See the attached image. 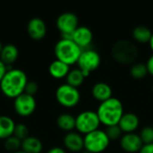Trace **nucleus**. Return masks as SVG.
I'll list each match as a JSON object with an SVG mask.
<instances>
[{"label": "nucleus", "instance_id": "1", "mask_svg": "<svg viewBox=\"0 0 153 153\" xmlns=\"http://www.w3.org/2000/svg\"><path fill=\"white\" fill-rule=\"evenodd\" d=\"M28 81L27 74L22 70L18 68H8L6 74L0 82V90L5 97L15 99L24 92Z\"/></svg>", "mask_w": 153, "mask_h": 153}, {"label": "nucleus", "instance_id": "2", "mask_svg": "<svg viewBox=\"0 0 153 153\" xmlns=\"http://www.w3.org/2000/svg\"><path fill=\"white\" fill-rule=\"evenodd\" d=\"M124 114L122 102L114 97L101 102L97 110L100 124H103L107 127L118 125Z\"/></svg>", "mask_w": 153, "mask_h": 153}, {"label": "nucleus", "instance_id": "3", "mask_svg": "<svg viewBox=\"0 0 153 153\" xmlns=\"http://www.w3.org/2000/svg\"><path fill=\"white\" fill-rule=\"evenodd\" d=\"M82 52V49L72 39H61L54 48V53L57 60L65 63L68 65L77 64V61Z\"/></svg>", "mask_w": 153, "mask_h": 153}, {"label": "nucleus", "instance_id": "4", "mask_svg": "<svg viewBox=\"0 0 153 153\" xmlns=\"http://www.w3.org/2000/svg\"><path fill=\"white\" fill-rule=\"evenodd\" d=\"M112 56L121 64H131L138 56L136 46L128 40H118L112 48Z\"/></svg>", "mask_w": 153, "mask_h": 153}, {"label": "nucleus", "instance_id": "5", "mask_svg": "<svg viewBox=\"0 0 153 153\" xmlns=\"http://www.w3.org/2000/svg\"><path fill=\"white\" fill-rule=\"evenodd\" d=\"M84 150L91 153H101L109 146L110 140L105 131L96 130L83 136Z\"/></svg>", "mask_w": 153, "mask_h": 153}, {"label": "nucleus", "instance_id": "6", "mask_svg": "<svg viewBox=\"0 0 153 153\" xmlns=\"http://www.w3.org/2000/svg\"><path fill=\"white\" fill-rule=\"evenodd\" d=\"M100 121L97 112L91 110L82 111L75 117V129L79 134H88L99 129Z\"/></svg>", "mask_w": 153, "mask_h": 153}, {"label": "nucleus", "instance_id": "7", "mask_svg": "<svg viewBox=\"0 0 153 153\" xmlns=\"http://www.w3.org/2000/svg\"><path fill=\"white\" fill-rule=\"evenodd\" d=\"M56 99L61 106L65 108H74L80 102L81 94L77 88L64 83L57 87Z\"/></svg>", "mask_w": 153, "mask_h": 153}, {"label": "nucleus", "instance_id": "8", "mask_svg": "<svg viewBox=\"0 0 153 153\" xmlns=\"http://www.w3.org/2000/svg\"><path fill=\"white\" fill-rule=\"evenodd\" d=\"M101 62L100 54L93 49H84L82 50L78 61V68L82 72L83 75L88 77L91 72L98 69Z\"/></svg>", "mask_w": 153, "mask_h": 153}, {"label": "nucleus", "instance_id": "9", "mask_svg": "<svg viewBox=\"0 0 153 153\" xmlns=\"http://www.w3.org/2000/svg\"><path fill=\"white\" fill-rule=\"evenodd\" d=\"M79 20L75 13L71 12H65L61 13L56 22L58 30L61 32L62 38L66 39H72L74 31L79 27Z\"/></svg>", "mask_w": 153, "mask_h": 153}, {"label": "nucleus", "instance_id": "10", "mask_svg": "<svg viewBox=\"0 0 153 153\" xmlns=\"http://www.w3.org/2000/svg\"><path fill=\"white\" fill-rule=\"evenodd\" d=\"M36 108L37 101L34 96L23 92L22 94L13 99V108L20 117H30L34 113Z\"/></svg>", "mask_w": 153, "mask_h": 153}, {"label": "nucleus", "instance_id": "11", "mask_svg": "<svg viewBox=\"0 0 153 153\" xmlns=\"http://www.w3.org/2000/svg\"><path fill=\"white\" fill-rule=\"evenodd\" d=\"M121 148L128 153L139 152L143 146V143L140 138L139 134L134 133L125 134L120 139Z\"/></svg>", "mask_w": 153, "mask_h": 153}, {"label": "nucleus", "instance_id": "12", "mask_svg": "<svg viewBox=\"0 0 153 153\" xmlns=\"http://www.w3.org/2000/svg\"><path fill=\"white\" fill-rule=\"evenodd\" d=\"M27 32L35 40L42 39L47 34V25L44 20L39 17L31 18L27 24Z\"/></svg>", "mask_w": 153, "mask_h": 153}, {"label": "nucleus", "instance_id": "13", "mask_svg": "<svg viewBox=\"0 0 153 153\" xmlns=\"http://www.w3.org/2000/svg\"><path fill=\"white\" fill-rule=\"evenodd\" d=\"M93 39V34L90 28L86 26H79L73 33L72 40L78 45L82 50L87 49Z\"/></svg>", "mask_w": 153, "mask_h": 153}, {"label": "nucleus", "instance_id": "14", "mask_svg": "<svg viewBox=\"0 0 153 153\" xmlns=\"http://www.w3.org/2000/svg\"><path fill=\"white\" fill-rule=\"evenodd\" d=\"M65 148L72 152H80L84 149V140L81 134L77 132H69L64 137Z\"/></svg>", "mask_w": 153, "mask_h": 153}, {"label": "nucleus", "instance_id": "15", "mask_svg": "<svg viewBox=\"0 0 153 153\" xmlns=\"http://www.w3.org/2000/svg\"><path fill=\"white\" fill-rule=\"evenodd\" d=\"M139 125L140 119L137 115L134 113H125L118 123V126L125 134L134 133V131L139 127Z\"/></svg>", "mask_w": 153, "mask_h": 153}, {"label": "nucleus", "instance_id": "16", "mask_svg": "<svg viewBox=\"0 0 153 153\" xmlns=\"http://www.w3.org/2000/svg\"><path fill=\"white\" fill-rule=\"evenodd\" d=\"M91 94L95 100L101 103L112 98V89L106 82H97L91 89Z\"/></svg>", "mask_w": 153, "mask_h": 153}, {"label": "nucleus", "instance_id": "17", "mask_svg": "<svg viewBox=\"0 0 153 153\" xmlns=\"http://www.w3.org/2000/svg\"><path fill=\"white\" fill-rule=\"evenodd\" d=\"M70 65H66L65 63L60 60H54L49 64L48 66V73L49 74L56 79H62L65 78L70 72Z\"/></svg>", "mask_w": 153, "mask_h": 153}, {"label": "nucleus", "instance_id": "18", "mask_svg": "<svg viewBox=\"0 0 153 153\" xmlns=\"http://www.w3.org/2000/svg\"><path fill=\"white\" fill-rule=\"evenodd\" d=\"M19 56V50L13 44H6L0 53V60L7 66L13 64Z\"/></svg>", "mask_w": 153, "mask_h": 153}, {"label": "nucleus", "instance_id": "19", "mask_svg": "<svg viewBox=\"0 0 153 153\" xmlns=\"http://www.w3.org/2000/svg\"><path fill=\"white\" fill-rule=\"evenodd\" d=\"M15 125L12 117L0 115V140H5L13 135Z\"/></svg>", "mask_w": 153, "mask_h": 153}, {"label": "nucleus", "instance_id": "20", "mask_svg": "<svg viewBox=\"0 0 153 153\" xmlns=\"http://www.w3.org/2000/svg\"><path fill=\"white\" fill-rule=\"evenodd\" d=\"M21 149L26 153H40L43 149V144L39 138L29 135L22 141Z\"/></svg>", "mask_w": 153, "mask_h": 153}, {"label": "nucleus", "instance_id": "21", "mask_svg": "<svg viewBox=\"0 0 153 153\" xmlns=\"http://www.w3.org/2000/svg\"><path fill=\"white\" fill-rule=\"evenodd\" d=\"M56 125L61 130L66 133L73 132L75 129V117L69 113H63L57 117Z\"/></svg>", "mask_w": 153, "mask_h": 153}, {"label": "nucleus", "instance_id": "22", "mask_svg": "<svg viewBox=\"0 0 153 153\" xmlns=\"http://www.w3.org/2000/svg\"><path fill=\"white\" fill-rule=\"evenodd\" d=\"M152 32L148 27L145 26H137L133 30V37L138 43L145 44L149 43L152 38Z\"/></svg>", "mask_w": 153, "mask_h": 153}, {"label": "nucleus", "instance_id": "23", "mask_svg": "<svg viewBox=\"0 0 153 153\" xmlns=\"http://www.w3.org/2000/svg\"><path fill=\"white\" fill-rule=\"evenodd\" d=\"M65 80L67 84L78 89L83 83L85 80V76L83 75L82 72L79 68H75L70 70L67 76L65 77Z\"/></svg>", "mask_w": 153, "mask_h": 153}, {"label": "nucleus", "instance_id": "24", "mask_svg": "<svg viewBox=\"0 0 153 153\" xmlns=\"http://www.w3.org/2000/svg\"><path fill=\"white\" fill-rule=\"evenodd\" d=\"M130 74L134 79H137V80L143 79L148 74L146 64H143V63L134 64L130 69Z\"/></svg>", "mask_w": 153, "mask_h": 153}, {"label": "nucleus", "instance_id": "25", "mask_svg": "<svg viewBox=\"0 0 153 153\" xmlns=\"http://www.w3.org/2000/svg\"><path fill=\"white\" fill-rule=\"evenodd\" d=\"M4 148L9 151V152H17L21 149L22 146V141L19 140L18 138H16L15 136L12 135L9 138L4 140Z\"/></svg>", "mask_w": 153, "mask_h": 153}, {"label": "nucleus", "instance_id": "26", "mask_svg": "<svg viewBox=\"0 0 153 153\" xmlns=\"http://www.w3.org/2000/svg\"><path fill=\"white\" fill-rule=\"evenodd\" d=\"M13 136L18 138L19 140L22 141L25 138L29 136V128L26 125L24 124H16L14 132H13Z\"/></svg>", "mask_w": 153, "mask_h": 153}, {"label": "nucleus", "instance_id": "27", "mask_svg": "<svg viewBox=\"0 0 153 153\" xmlns=\"http://www.w3.org/2000/svg\"><path fill=\"white\" fill-rule=\"evenodd\" d=\"M139 135L143 145L153 143V127L152 126H146L143 128Z\"/></svg>", "mask_w": 153, "mask_h": 153}, {"label": "nucleus", "instance_id": "28", "mask_svg": "<svg viewBox=\"0 0 153 153\" xmlns=\"http://www.w3.org/2000/svg\"><path fill=\"white\" fill-rule=\"evenodd\" d=\"M108 137L109 138V140H117V139H121V137L123 136L122 134L123 132L121 131L120 127L118 126V125L117 126H108L107 127V130L105 131Z\"/></svg>", "mask_w": 153, "mask_h": 153}, {"label": "nucleus", "instance_id": "29", "mask_svg": "<svg viewBox=\"0 0 153 153\" xmlns=\"http://www.w3.org/2000/svg\"><path fill=\"white\" fill-rule=\"evenodd\" d=\"M38 90H39V86H38V83L34 81H28L26 86H25V90H24V92L29 94V95H31V96H34L35 97V94L38 92Z\"/></svg>", "mask_w": 153, "mask_h": 153}, {"label": "nucleus", "instance_id": "30", "mask_svg": "<svg viewBox=\"0 0 153 153\" xmlns=\"http://www.w3.org/2000/svg\"><path fill=\"white\" fill-rule=\"evenodd\" d=\"M146 67H147V70H148V74H150L151 75L153 76V55H152L147 63H146Z\"/></svg>", "mask_w": 153, "mask_h": 153}, {"label": "nucleus", "instance_id": "31", "mask_svg": "<svg viewBox=\"0 0 153 153\" xmlns=\"http://www.w3.org/2000/svg\"><path fill=\"white\" fill-rule=\"evenodd\" d=\"M139 153H153V143L144 144Z\"/></svg>", "mask_w": 153, "mask_h": 153}, {"label": "nucleus", "instance_id": "32", "mask_svg": "<svg viewBox=\"0 0 153 153\" xmlns=\"http://www.w3.org/2000/svg\"><path fill=\"white\" fill-rule=\"evenodd\" d=\"M8 70V66L6 65H4L1 60H0V82L3 79V77L4 76V74H6Z\"/></svg>", "mask_w": 153, "mask_h": 153}, {"label": "nucleus", "instance_id": "33", "mask_svg": "<svg viewBox=\"0 0 153 153\" xmlns=\"http://www.w3.org/2000/svg\"><path fill=\"white\" fill-rule=\"evenodd\" d=\"M47 153H66V152H65V151L63 148H61V147H53V148H51L50 150H48Z\"/></svg>", "mask_w": 153, "mask_h": 153}, {"label": "nucleus", "instance_id": "34", "mask_svg": "<svg viewBox=\"0 0 153 153\" xmlns=\"http://www.w3.org/2000/svg\"><path fill=\"white\" fill-rule=\"evenodd\" d=\"M149 45H150V48H151L152 51L153 52V33H152V38H151V39H150Z\"/></svg>", "mask_w": 153, "mask_h": 153}, {"label": "nucleus", "instance_id": "35", "mask_svg": "<svg viewBox=\"0 0 153 153\" xmlns=\"http://www.w3.org/2000/svg\"><path fill=\"white\" fill-rule=\"evenodd\" d=\"M3 44H2V42H1V40H0V53H1V51H2V49H3Z\"/></svg>", "mask_w": 153, "mask_h": 153}, {"label": "nucleus", "instance_id": "36", "mask_svg": "<svg viewBox=\"0 0 153 153\" xmlns=\"http://www.w3.org/2000/svg\"><path fill=\"white\" fill-rule=\"evenodd\" d=\"M13 153H26V152H23V151H22V150H19V151L14 152H13Z\"/></svg>", "mask_w": 153, "mask_h": 153}, {"label": "nucleus", "instance_id": "37", "mask_svg": "<svg viewBox=\"0 0 153 153\" xmlns=\"http://www.w3.org/2000/svg\"><path fill=\"white\" fill-rule=\"evenodd\" d=\"M82 153H91V152H87V151H85V150H84V151H83Z\"/></svg>", "mask_w": 153, "mask_h": 153}, {"label": "nucleus", "instance_id": "38", "mask_svg": "<svg viewBox=\"0 0 153 153\" xmlns=\"http://www.w3.org/2000/svg\"><path fill=\"white\" fill-rule=\"evenodd\" d=\"M152 91H153V85H152Z\"/></svg>", "mask_w": 153, "mask_h": 153}]
</instances>
